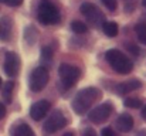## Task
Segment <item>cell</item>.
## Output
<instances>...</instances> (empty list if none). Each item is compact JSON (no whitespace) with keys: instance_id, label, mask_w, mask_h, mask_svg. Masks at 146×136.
Instances as JSON below:
<instances>
[{"instance_id":"obj_27","label":"cell","mask_w":146,"mask_h":136,"mask_svg":"<svg viewBox=\"0 0 146 136\" xmlns=\"http://www.w3.org/2000/svg\"><path fill=\"white\" fill-rule=\"evenodd\" d=\"M84 135L85 136H92V135H95V131H94V129H85Z\"/></svg>"},{"instance_id":"obj_26","label":"cell","mask_w":146,"mask_h":136,"mask_svg":"<svg viewBox=\"0 0 146 136\" xmlns=\"http://www.w3.org/2000/svg\"><path fill=\"white\" fill-rule=\"evenodd\" d=\"M6 116V106L0 102V119H3Z\"/></svg>"},{"instance_id":"obj_25","label":"cell","mask_w":146,"mask_h":136,"mask_svg":"<svg viewBox=\"0 0 146 136\" xmlns=\"http://www.w3.org/2000/svg\"><path fill=\"white\" fill-rule=\"evenodd\" d=\"M101 133L104 136H113L115 133H113V131L111 129V128H104L102 131H101Z\"/></svg>"},{"instance_id":"obj_2","label":"cell","mask_w":146,"mask_h":136,"mask_svg":"<svg viewBox=\"0 0 146 136\" xmlns=\"http://www.w3.org/2000/svg\"><path fill=\"white\" fill-rule=\"evenodd\" d=\"M105 58L106 61L109 62V65L118 72V74H122V75H126L129 74L132 70H133V62L119 50L116 48H111L105 52Z\"/></svg>"},{"instance_id":"obj_4","label":"cell","mask_w":146,"mask_h":136,"mask_svg":"<svg viewBox=\"0 0 146 136\" xmlns=\"http://www.w3.org/2000/svg\"><path fill=\"white\" fill-rule=\"evenodd\" d=\"M37 19L43 26H54L60 21V11L50 0H41L38 4Z\"/></svg>"},{"instance_id":"obj_16","label":"cell","mask_w":146,"mask_h":136,"mask_svg":"<svg viewBox=\"0 0 146 136\" xmlns=\"http://www.w3.org/2000/svg\"><path fill=\"white\" fill-rule=\"evenodd\" d=\"M102 30L106 37H116L118 36V24L115 21H105L102 26Z\"/></svg>"},{"instance_id":"obj_13","label":"cell","mask_w":146,"mask_h":136,"mask_svg":"<svg viewBox=\"0 0 146 136\" xmlns=\"http://www.w3.org/2000/svg\"><path fill=\"white\" fill-rule=\"evenodd\" d=\"M13 31V21L9 16H4L0 21V40L9 41Z\"/></svg>"},{"instance_id":"obj_23","label":"cell","mask_w":146,"mask_h":136,"mask_svg":"<svg viewBox=\"0 0 146 136\" xmlns=\"http://www.w3.org/2000/svg\"><path fill=\"white\" fill-rule=\"evenodd\" d=\"M0 3H3L6 6H10V7H17L23 3V0H0Z\"/></svg>"},{"instance_id":"obj_12","label":"cell","mask_w":146,"mask_h":136,"mask_svg":"<svg viewBox=\"0 0 146 136\" xmlns=\"http://www.w3.org/2000/svg\"><path fill=\"white\" fill-rule=\"evenodd\" d=\"M142 88V82L139 80H129L126 82H121L115 87V92L118 95H126L128 92H132V91H136Z\"/></svg>"},{"instance_id":"obj_14","label":"cell","mask_w":146,"mask_h":136,"mask_svg":"<svg viewBox=\"0 0 146 136\" xmlns=\"http://www.w3.org/2000/svg\"><path fill=\"white\" fill-rule=\"evenodd\" d=\"M10 133L14 136H34V131L27 123H19L11 128Z\"/></svg>"},{"instance_id":"obj_6","label":"cell","mask_w":146,"mask_h":136,"mask_svg":"<svg viewBox=\"0 0 146 136\" xmlns=\"http://www.w3.org/2000/svg\"><path fill=\"white\" fill-rule=\"evenodd\" d=\"M80 11L85 16V19L94 26V27H102L105 20V14L92 3H82L80 7Z\"/></svg>"},{"instance_id":"obj_30","label":"cell","mask_w":146,"mask_h":136,"mask_svg":"<svg viewBox=\"0 0 146 136\" xmlns=\"http://www.w3.org/2000/svg\"><path fill=\"white\" fill-rule=\"evenodd\" d=\"M0 88H1V78H0Z\"/></svg>"},{"instance_id":"obj_10","label":"cell","mask_w":146,"mask_h":136,"mask_svg":"<svg viewBox=\"0 0 146 136\" xmlns=\"http://www.w3.org/2000/svg\"><path fill=\"white\" fill-rule=\"evenodd\" d=\"M50 108H51V103H50L47 99H40V101L34 102L30 106V116H31V119L41 121L48 113Z\"/></svg>"},{"instance_id":"obj_15","label":"cell","mask_w":146,"mask_h":136,"mask_svg":"<svg viewBox=\"0 0 146 136\" xmlns=\"http://www.w3.org/2000/svg\"><path fill=\"white\" fill-rule=\"evenodd\" d=\"M13 91H14V82L7 81V82L3 84V92H1V96H3V101H4L6 103H11Z\"/></svg>"},{"instance_id":"obj_9","label":"cell","mask_w":146,"mask_h":136,"mask_svg":"<svg viewBox=\"0 0 146 136\" xmlns=\"http://www.w3.org/2000/svg\"><path fill=\"white\" fill-rule=\"evenodd\" d=\"M20 67H21L20 57L16 52H7L4 57V64H3V70L6 75L10 78H14L20 72Z\"/></svg>"},{"instance_id":"obj_19","label":"cell","mask_w":146,"mask_h":136,"mask_svg":"<svg viewBox=\"0 0 146 136\" xmlns=\"http://www.w3.org/2000/svg\"><path fill=\"white\" fill-rule=\"evenodd\" d=\"M71 30H72L75 34H85V33L88 31V27H87V24H84L82 21L75 20V21L71 23Z\"/></svg>"},{"instance_id":"obj_5","label":"cell","mask_w":146,"mask_h":136,"mask_svg":"<svg viewBox=\"0 0 146 136\" xmlns=\"http://www.w3.org/2000/svg\"><path fill=\"white\" fill-rule=\"evenodd\" d=\"M48 71L44 67H36L29 77V88L33 92H40L48 84Z\"/></svg>"},{"instance_id":"obj_17","label":"cell","mask_w":146,"mask_h":136,"mask_svg":"<svg viewBox=\"0 0 146 136\" xmlns=\"http://www.w3.org/2000/svg\"><path fill=\"white\" fill-rule=\"evenodd\" d=\"M36 38H37V31H36V29H34L33 26L26 27V29H24V40H26V43L29 45H33L34 41H36Z\"/></svg>"},{"instance_id":"obj_7","label":"cell","mask_w":146,"mask_h":136,"mask_svg":"<svg viewBox=\"0 0 146 136\" xmlns=\"http://www.w3.org/2000/svg\"><path fill=\"white\" fill-rule=\"evenodd\" d=\"M67 122L68 121H67L65 115L62 113V111H54L48 116V119L46 121V123L43 125V132L47 135L55 133L60 129H62L67 125Z\"/></svg>"},{"instance_id":"obj_24","label":"cell","mask_w":146,"mask_h":136,"mask_svg":"<svg viewBox=\"0 0 146 136\" xmlns=\"http://www.w3.org/2000/svg\"><path fill=\"white\" fill-rule=\"evenodd\" d=\"M125 47H126V48H128V51H131L133 55H139V48H138L135 44H132V43H126Z\"/></svg>"},{"instance_id":"obj_21","label":"cell","mask_w":146,"mask_h":136,"mask_svg":"<svg viewBox=\"0 0 146 136\" xmlns=\"http://www.w3.org/2000/svg\"><path fill=\"white\" fill-rule=\"evenodd\" d=\"M41 58H43L44 61H51V60H52V50H51L50 47H44V48L41 50Z\"/></svg>"},{"instance_id":"obj_3","label":"cell","mask_w":146,"mask_h":136,"mask_svg":"<svg viewBox=\"0 0 146 136\" xmlns=\"http://www.w3.org/2000/svg\"><path fill=\"white\" fill-rule=\"evenodd\" d=\"M58 75H60V84H58V87L61 88V91H67L78 82L80 75H81V71L75 65L61 64L60 68H58Z\"/></svg>"},{"instance_id":"obj_8","label":"cell","mask_w":146,"mask_h":136,"mask_svg":"<svg viewBox=\"0 0 146 136\" xmlns=\"http://www.w3.org/2000/svg\"><path fill=\"white\" fill-rule=\"evenodd\" d=\"M112 112H113V105L111 102H104L88 112V119L94 123H102L111 116Z\"/></svg>"},{"instance_id":"obj_11","label":"cell","mask_w":146,"mask_h":136,"mask_svg":"<svg viewBox=\"0 0 146 136\" xmlns=\"http://www.w3.org/2000/svg\"><path fill=\"white\" fill-rule=\"evenodd\" d=\"M115 126L121 133H128L133 128V118L129 113H121L115 121Z\"/></svg>"},{"instance_id":"obj_29","label":"cell","mask_w":146,"mask_h":136,"mask_svg":"<svg viewBox=\"0 0 146 136\" xmlns=\"http://www.w3.org/2000/svg\"><path fill=\"white\" fill-rule=\"evenodd\" d=\"M142 4H143V7L146 9V0H142Z\"/></svg>"},{"instance_id":"obj_20","label":"cell","mask_w":146,"mask_h":136,"mask_svg":"<svg viewBox=\"0 0 146 136\" xmlns=\"http://www.w3.org/2000/svg\"><path fill=\"white\" fill-rule=\"evenodd\" d=\"M123 105L126 108H132V109H138L142 106V101L139 98H126L123 101Z\"/></svg>"},{"instance_id":"obj_28","label":"cell","mask_w":146,"mask_h":136,"mask_svg":"<svg viewBox=\"0 0 146 136\" xmlns=\"http://www.w3.org/2000/svg\"><path fill=\"white\" fill-rule=\"evenodd\" d=\"M141 113H142V118H143V119L146 121V105L143 106V108H142V112H141Z\"/></svg>"},{"instance_id":"obj_22","label":"cell","mask_w":146,"mask_h":136,"mask_svg":"<svg viewBox=\"0 0 146 136\" xmlns=\"http://www.w3.org/2000/svg\"><path fill=\"white\" fill-rule=\"evenodd\" d=\"M102 1V4L108 9V10H111V11H115L116 10V0H101Z\"/></svg>"},{"instance_id":"obj_18","label":"cell","mask_w":146,"mask_h":136,"mask_svg":"<svg viewBox=\"0 0 146 136\" xmlns=\"http://www.w3.org/2000/svg\"><path fill=\"white\" fill-rule=\"evenodd\" d=\"M135 33H136V37L138 40L146 45V24L145 23H138L135 26Z\"/></svg>"},{"instance_id":"obj_1","label":"cell","mask_w":146,"mask_h":136,"mask_svg":"<svg viewBox=\"0 0 146 136\" xmlns=\"http://www.w3.org/2000/svg\"><path fill=\"white\" fill-rule=\"evenodd\" d=\"M101 96H102L101 91L95 88V87L84 88V90L77 92V95L72 99L71 106H72V109H74V112L77 115H84V113H87L91 109V106L97 101L101 99Z\"/></svg>"}]
</instances>
